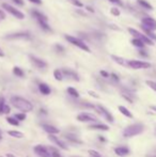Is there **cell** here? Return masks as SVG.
Returning <instances> with one entry per match:
<instances>
[{
  "mask_svg": "<svg viewBox=\"0 0 156 157\" xmlns=\"http://www.w3.org/2000/svg\"><path fill=\"white\" fill-rule=\"evenodd\" d=\"M88 153H89L90 157H102L97 151H94V150H88Z\"/></svg>",
  "mask_w": 156,
  "mask_h": 157,
  "instance_id": "cell-35",
  "label": "cell"
},
{
  "mask_svg": "<svg viewBox=\"0 0 156 157\" xmlns=\"http://www.w3.org/2000/svg\"><path fill=\"white\" fill-rule=\"evenodd\" d=\"M141 28H142V30L144 31V33H146V35H148L150 39H152V40H156V34H154L153 33L152 30H150L149 28H146V27H144L143 25H141Z\"/></svg>",
  "mask_w": 156,
  "mask_h": 157,
  "instance_id": "cell-27",
  "label": "cell"
},
{
  "mask_svg": "<svg viewBox=\"0 0 156 157\" xmlns=\"http://www.w3.org/2000/svg\"><path fill=\"white\" fill-rule=\"evenodd\" d=\"M90 129H97V130H109V126L102 124V123H95L89 126Z\"/></svg>",
  "mask_w": 156,
  "mask_h": 157,
  "instance_id": "cell-20",
  "label": "cell"
},
{
  "mask_svg": "<svg viewBox=\"0 0 156 157\" xmlns=\"http://www.w3.org/2000/svg\"><path fill=\"white\" fill-rule=\"evenodd\" d=\"M2 8H3L8 13H10L11 15H13L14 17H16L17 19H24V18H25V14H24V13H21L19 10H17L16 8L12 6L11 4L3 3V4H2Z\"/></svg>",
  "mask_w": 156,
  "mask_h": 157,
  "instance_id": "cell-6",
  "label": "cell"
},
{
  "mask_svg": "<svg viewBox=\"0 0 156 157\" xmlns=\"http://www.w3.org/2000/svg\"><path fill=\"white\" fill-rule=\"evenodd\" d=\"M33 150H34V153H36V155H39L40 157H51L50 152L48 151L47 147H44V145H42V144L36 145Z\"/></svg>",
  "mask_w": 156,
  "mask_h": 157,
  "instance_id": "cell-11",
  "label": "cell"
},
{
  "mask_svg": "<svg viewBox=\"0 0 156 157\" xmlns=\"http://www.w3.org/2000/svg\"><path fill=\"white\" fill-rule=\"evenodd\" d=\"M14 3H16L17 6H24V1L23 0H12Z\"/></svg>",
  "mask_w": 156,
  "mask_h": 157,
  "instance_id": "cell-48",
  "label": "cell"
},
{
  "mask_svg": "<svg viewBox=\"0 0 156 157\" xmlns=\"http://www.w3.org/2000/svg\"><path fill=\"white\" fill-rule=\"evenodd\" d=\"M76 119L79 122H95V121H97L96 117L92 113H89V112H81L76 117Z\"/></svg>",
  "mask_w": 156,
  "mask_h": 157,
  "instance_id": "cell-9",
  "label": "cell"
},
{
  "mask_svg": "<svg viewBox=\"0 0 156 157\" xmlns=\"http://www.w3.org/2000/svg\"><path fill=\"white\" fill-rule=\"evenodd\" d=\"M0 157H2V156H0Z\"/></svg>",
  "mask_w": 156,
  "mask_h": 157,
  "instance_id": "cell-57",
  "label": "cell"
},
{
  "mask_svg": "<svg viewBox=\"0 0 156 157\" xmlns=\"http://www.w3.org/2000/svg\"><path fill=\"white\" fill-rule=\"evenodd\" d=\"M2 57H4V52H3V50L0 48V58H2Z\"/></svg>",
  "mask_w": 156,
  "mask_h": 157,
  "instance_id": "cell-52",
  "label": "cell"
},
{
  "mask_svg": "<svg viewBox=\"0 0 156 157\" xmlns=\"http://www.w3.org/2000/svg\"><path fill=\"white\" fill-rule=\"evenodd\" d=\"M131 44L138 48H143L144 47V42L141 41L140 39H137V37H134V39L131 40Z\"/></svg>",
  "mask_w": 156,
  "mask_h": 157,
  "instance_id": "cell-24",
  "label": "cell"
},
{
  "mask_svg": "<svg viewBox=\"0 0 156 157\" xmlns=\"http://www.w3.org/2000/svg\"><path fill=\"white\" fill-rule=\"evenodd\" d=\"M2 139V135H1V132H0V140Z\"/></svg>",
  "mask_w": 156,
  "mask_h": 157,
  "instance_id": "cell-56",
  "label": "cell"
},
{
  "mask_svg": "<svg viewBox=\"0 0 156 157\" xmlns=\"http://www.w3.org/2000/svg\"><path fill=\"white\" fill-rule=\"evenodd\" d=\"M128 32L131 33V34L133 35L134 37H137V39H140L141 41H143L144 44H148V45H150V46L154 45V43H153L152 39H150V37H149L146 34H143V33L137 31V30L133 29V28H128Z\"/></svg>",
  "mask_w": 156,
  "mask_h": 157,
  "instance_id": "cell-5",
  "label": "cell"
},
{
  "mask_svg": "<svg viewBox=\"0 0 156 157\" xmlns=\"http://www.w3.org/2000/svg\"><path fill=\"white\" fill-rule=\"evenodd\" d=\"M141 24L144 27L152 30V31H155L156 30V21L154 18H152V17H143L141 19Z\"/></svg>",
  "mask_w": 156,
  "mask_h": 157,
  "instance_id": "cell-13",
  "label": "cell"
},
{
  "mask_svg": "<svg viewBox=\"0 0 156 157\" xmlns=\"http://www.w3.org/2000/svg\"><path fill=\"white\" fill-rule=\"evenodd\" d=\"M137 1H138V4H140L142 8L146 9V10H153V6H151L148 1H146V0H137Z\"/></svg>",
  "mask_w": 156,
  "mask_h": 157,
  "instance_id": "cell-31",
  "label": "cell"
},
{
  "mask_svg": "<svg viewBox=\"0 0 156 157\" xmlns=\"http://www.w3.org/2000/svg\"><path fill=\"white\" fill-rule=\"evenodd\" d=\"M151 109H152V110H154V111L156 112V106H151Z\"/></svg>",
  "mask_w": 156,
  "mask_h": 157,
  "instance_id": "cell-55",
  "label": "cell"
},
{
  "mask_svg": "<svg viewBox=\"0 0 156 157\" xmlns=\"http://www.w3.org/2000/svg\"><path fill=\"white\" fill-rule=\"evenodd\" d=\"M39 90L43 95H48V94H50V92H51L49 86H48L47 83H44V82H41L39 85Z\"/></svg>",
  "mask_w": 156,
  "mask_h": 157,
  "instance_id": "cell-18",
  "label": "cell"
},
{
  "mask_svg": "<svg viewBox=\"0 0 156 157\" xmlns=\"http://www.w3.org/2000/svg\"><path fill=\"white\" fill-rule=\"evenodd\" d=\"M10 111H11V108L9 107L8 105H4V107H3V113H10Z\"/></svg>",
  "mask_w": 156,
  "mask_h": 157,
  "instance_id": "cell-46",
  "label": "cell"
},
{
  "mask_svg": "<svg viewBox=\"0 0 156 157\" xmlns=\"http://www.w3.org/2000/svg\"><path fill=\"white\" fill-rule=\"evenodd\" d=\"M64 137L67 139V140L71 141V142H73V143H78V144H81V143H82V141H81L75 134H67V135H65Z\"/></svg>",
  "mask_w": 156,
  "mask_h": 157,
  "instance_id": "cell-21",
  "label": "cell"
},
{
  "mask_svg": "<svg viewBox=\"0 0 156 157\" xmlns=\"http://www.w3.org/2000/svg\"><path fill=\"white\" fill-rule=\"evenodd\" d=\"M146 83L149 86V87L151 88V89H153L154 91L156 92V82L155 81H152V80H146Z\"/></svg>",
  "mask_w": 156,
  "mask_h": 157,
  "instance_id": "cell-38",
  "label": "cell"
},
{
  "mask_svg": "<svg viewBox=\"0 0 156 157\" xmlns=\"http://www.w3.org/2000/svg\"><path fill=\"white\" fill-rule=\"evenodd\" d=\"M115 153L117 154L118 156L124 157L129 154V149L126 147H118L115 149Z\"/></svg>",
  "mask_w": 156,
  "mask_h": 157,
  "instance_id": "cell-17",
  "label": "cell"
},
{
  "mask_svg": "<svg viewBox=\"0 0 156 157\" xmlns=\"http://www.w3.org/2000/svg\"><path fill=\"white\" fill-rule=\"evenodd\" d=\"M139 55L140 56H142V57H148L149 56V54L146 52V50H143L142 48H140V50H139Z\"/></svg>",
  "mask_w": 156,
  "mask_h": 157,
  "instance_id": "cell-45",
  "label": "cell"
},
{
  "mask_svg": "<svg viewBox=\"0 0 156 157\" xmlns=\"http://www.w3.org/2000/svg\"><path fill=\"white\" fill-rule=\"evenodd\" d=\"M50 155H51V157H61L59 151L55 147H50Z\"/></svg>",
  "mask_w": 156,
  "mask_h": 157,
  "instance_id": "cell-34",
  "label": "cell"
},
{
  "mask_svg": "<svg viewBox=\"0 0 156 157\" xmlns=\"http://www.w3.org/2000/svg\"><path fill=\"white\" fill-rule=\"evenodd\" d=\"M39 23V25L41 26V28L43 30H45V31H47V32H51L52 30H51V28L49 27V25H48V21H38Z\"/></svg>",
  "mask_w": 156,
  "mask_h": 157,
  "instance_id": "cell-32",
  "label": "cell"
},
{
  "mask_svg": "<svg viewBox=\"0 0 156 157\" xmlns=\"http://www.w3.org/2000/svg\"><path fill=\"white\" fill-rule=\"evenodd\" d=\"M122 96L124 97L127 101H129L131 104H133L134 101H135V95L131 93V92L126 91V90H125V91H122Z\"/></svg>",
  "mask_w": 156,
  "mask_h": 157,
  "instance_id": "cell-22",
  "label": "cell"
},
{
  "mask_svg": "<svg viewBox=\"0 0 156 157\" xmlns=\"http://www.w3.org/2000/svg\"><path fill=\"white\" fill-rule=\"evenodd\" d=\"M6 157H16V156L13 155V154H11V153H9V154H6Z\"/></svg>",
  "mask_w": 156,
  "mask_h": 157,
  "instance_id": "cell-54",
  "label": "cell"
},
{
  "mask_svg": "<svg viewBox=\"0 0 156 157\" xmlns=\"http://www.w3.org/2000/svg\"><path fill=\"white\" fill-rule=\"evenodd\" d=\"M31 12V15L34 17V18L36 19L38 21H48V18L46 15H44L42 12H40V11L36 10V9H33V10L30 11Z\"/></svg>",
  "mask_w": 156,
  "mask_h": 157,
  "instance_id": "cell-15",
  "label": "cell"
},
{
  "mask_svg": "<svg viewBox=\"0 0 156 157\" xmlns=\"http://www.w3.org/2000/svg\"><path fill=\"white\" fill-rule=\"evenodd\" d=\"M28 1L32 2V3H34V4H38V6L42 4V0H28Z\"/></svg>",
  "mask_w": 156,
  "mask_h": 157,
  "instance_id": "cell-50",
  "label": "cell"
},
{
  "mask_svg": "<svg viewBox=\"0 0 156 157\" xmlns=\"http://www.w3.org/2000/svg\"><path fill=\"white\" fill-rule=\"evenodd\" d=\"M100 74H101V76L102 77H104V78H108V77H110V74L109 73H107L106 71H101L100 72Z\"/></svg>",
  "mask_w": 156,
  "mask_h": 157,
  "instance_id": "cell-43",
  "label": "cell"
},
{
  "mask_svg": "<svg viewBox=\"0 0 156 157\" xmlns=\"http://www.w3.org/2000/svg\"><path fill=\"white\" fill-rule=\"evenodd\" d=\"M13 74H14L15 76H17V77H24V76H25V73H24V71L21 70V67H18V66H14V67H13Z\"/></svg>",
  "mask_w": 156,
  "mask_h": 157,
  "instance_id": "cell-29",
  "label": "cell"
},
{
  "mask_svg": "<svg viewBox=\"0 0 156 157\" xmlns=\"http://www.w3.org/2000/svg\"><path fill=\"white\" fill-rule=\"evenodd\" d=\"M48 139H49L50 141H52V142L55 143L56 145H58L60 149H62V150H67V145L65 144V142H63V141H61L59 138H57L55 135H52V134H49L48 135Z\"/></svg>",
  "mask_w": 156,
  "mask_h": 157,
  "instance_id": "cell-14",
  "label": "cell"
},
{
  "mask_svg": "<svg viewBox=\"0 0 156 157\" xmlns=\"http://www.w3.org/2000/svg\"><path fill=\"white\" fill-rule=\"evenodd\" d=\"M86 9H87V10L89 11L90 13H94V9H92L91 6H87V8H86Z\"/></svg>",
  "mask_w": 156,
  "mask_h": 157,
  "instance_id": "cell-51",
  "label": "cell"
},
{
  "mask_svg": "<svg viewBox=\"0 0 156 157\" xmlns=\"http://www.w3.org/2000/svg\"><path fill=\"white\" fill-rule=\"evenodd\" d=\"M143 130H144V125L141 124V123L131 124L124 128V130H123V137H125V138H131V137H135L142 134Z\"/></svg>",
  "mask_w": 156,
  "mask_h": 157,
  "instance_id": "cell-2",
  "label": "cell"
},
{
  "mask_svg": "<svg viewBox=\"0 0 156 157\" xmlns=\"http://www.w3.org/2000/svg\"><path fill=\"white\" fill-rule=\"evenodd\" d=\"M110 78L112 79L113 81H116V82H119V80H120V78H119L118 75H116L115 73H112V74H110Z\"/></svg>",
  "mask_w": 156,
  "mask_h": 157,
  "instance_id": "cell-44",
  "label": "cell"
},
{
  "mask_svg": "<svg viewBox=\"0 0 156 157\" xmlns=\"http://www.w3.org/2000/svg\"><path fill=\"white\" fill-rule=\"evenodd\" d=\"M111 59H112V60L115 61L116 63L120 64V65H122V66H128V64H127V62H128V61L125 60V59L122 58V57H118V56H115V55H112V56H111Z\"/></svg>",
  "mask_w": 156,
  "mask_h": 157,
  "instance_id": "cell-19",
  "label": "cell"
},
{
  "mask_svg": "<svg viewBox=\"0 0 156 157\" xmlns=\"http://www.w3.org/2000/svg\"><path fill=\"white\" fill-rule=\"evenodd\" d=\"M31 37L32 35L29 31H19L6 34V36H3V39L8 41H15V40H30Z\"/></svg>",
  "mask_w": 156,
  "mask_h": 157,
  "instance_id": "cell-4",
  "label": "cell"
},
{
  "mask_svg": "<svg viewBox=\"0 0 156 157\" xmlns=\"http://www.w3.org/2000/svg\"><path fill=\"white\" fill-rule=\"evenodd\" d=\"M129 67L134 68V70H146V68H150L151 64L146 61H139V60H129L128 62Z\"/></svg>",
  "mask_w": 156,
  "mask_h": 157,
  "instance_id": "cell-7",
  "label": "cell"
},
{
  "mask_svg": "<svg viewBox=\"0 0 156 157\" xmlns=\"http://www.w3.org/2000/svg\"><path fill=\"white\" fill-rule=\"evenodd\" d=\"M64 39L67 40V42H70L72 45H74V46H76V47L80 48L81 50H85V52H91V50H90V48H89V46H88L87 44H86L85 42L82 41V40L78 39V37L73 36V35H70V34H65L64 35Z\"/></svg>",
  "mask_w": 156,
  "mask_h": 157,
  "instance_id": "cell-3",
  "label": "cell"
},
{
  "mask_svg": "<svg viewBox=\"0 0 156 157\" xmlns=\"http://www.w3.org/2000/svg\"><path fill=\"white\" fill-rule=\"evenodd\" d=\"M55 49H56V52H64V47L59 45V44H56V45H55Z\"/></svg>",
  "mask_w": 156,
  "mask_h": 157,
  "instance_id": "cell-39",
  "label": "cell"
},
{
  "mask_svg": "<svg viewBox=\"0 0 156 157\" xmlns=\"http://www.w3.org/2000/svg\"><path fill=\"white\" fill-rule=\"evenodd\" d=\"M29 59H30V61H31V63L33 64L36 68H39V70H45V68L47 67V63L44 60H42V59L38 58V57L29 55Z\"/></svg>",
  "mask_w": 156,
  "mask_h": 157,
  "instance_id": "cell-10",
  "label": "cell"
},
{
  "mask_svg": "<svg viewBox=\"0 0 156 157\" xmlns=\"http://www.w3.org/2000/svg\"><path fill=\"white\" fill-rule=\"evenodd\" d=\"M72 3H73L75 6H78V8H82V6H83L82 2H80L79 0H73V1H72Z\"/></svg>",
  "mask_w": 156,
  "mask_h": 157,
  "instance_id": "cell-41",
  "label": "cell"
},
{
  "mask_svg": "<svg viewBox=\"0 0 156 157\" xmlns=\"http://www.w3.org/2000/svg\"><path fill=\"white\" fill-rule=\"evenodd\" d=\"M14 117L18 121H24L26 119V112H21V113H16Z\"/></svg>",
  "mask_w": 156,
  "mask_h": 157,
  "instance_id": "cell-37",
  "label": "cell"
},
{
  "mask_svg": "<svg viewBox=\"0 0 156 157\" xmlns=\"http://www.w3.org/2000/svg\"><path fill=\"white\" fill-rule=\"evenodd\" d=\"M92 36H93L94 39L100 40V41L106 39V35H105V33H103L101 31H92Z\"/></svg>",
  "mask_w": 156,
  "mask_h": 157,
  "instance_id": "cell-28",
  "label": "cell"
},
{
  "mask_svg": "<svg viewBox=\"0 0 156 157\" xmlns=\"http://www.w3.org/2000/svg\"><path fill=\"white\" fill-rule=\"evenodd\" d=\"M88 93H89V95H91V96H93V97H95V98H98V94L97 93H95L94 91H88Z\"/></svg>",
  "mask_w": 156,
  "mask_h": 157,
  "instance_id": "cell-49",
  "label": "cell"
},
{
  "mask_svg": "<svg viewBox=\"0 0 156 157\" xmlns=\"http://www.w3.org/2000/svg\"><path fill=\"white\" fill-rule=\"evenodd\" d=\"M11 104L16 109L21 110V112H30L33 109V105L28 99L21 96H12L11 97Z\"/></svg>",
  "mask_w": 156,
  "mask_h": 157,
  "instance_id": "cell-1",
  "label": "cell"
},
{
  "mask_svg": "<svg viewBox=\"0 0 156 157\" xmlns=\"http://www.w3.org/2000/svg\"><path fill=\"white\" fill-rule=\"evenodd\" d=\"M110 13L112 15H115V16H119V15H120V10L117 8H112V9H110Z\"/></svg>",
  "mask_w": 156,
  "mask_h": 157,
  "instance_id": "cell-40",
  "label": "cell"
},
{
  "mask_svg": "<svg viewBox=\"0 0 156 157\" xmlns=\"http://www.w3.org/2000/svg\"><path fill=\"white\" fill-rule=\"evenodd\" d=\"M62 73H63V76L67 77L69 79H72V80H75V81H79L80 78H79V75L75 71L71 70V68H62Z\"/></svg>",
  "mask_w": 156,
  "mask_h": 157,
  "instance_id": "cell-12",
  "label": "cell"
},
{
  "mask_svg": "<svg viewBox=\"0 0 156 157\" xmlns=\"http://www.w3.org/2000/svg\"><path fill=\"white\" fill-rule=\"evenodd\" d=\"M67 93L71 95L72 97H75V98H78V97H79V93H78V91L75 89V88L69 87V88L67 89Z\"/></svg>",
  "mask_w": 156,
  "mask_h": 157,
  "instance_id": "cell-30",
  "label": "cell"
},
{
  "mask_svg": "<svg viewBox=\"0 0 156 157\" xmlns=\"http://www.w3.org/2000/svg\"><path fill=\"white\" fill-rule=\"evenodd\" d=\"M6 105V99L3 96H0V114L3 113V107Z\"/></svg>",
  "mask_w": 156,
  "mask_h": 157,
  "instance_id": "cell-36",
  "label": "cell"
},
{
  "mask_svg": "<svg viewBox=\"0 0 156 157\" xmlns=\"http://www.w3.org/2000/svg\"><path fill=\"white\" fill-rule=\"evenodd\" d=\"M4 19H6V13L2 10H0V21H4Z\"/></svg>",
  "mask_w": 156,
  "mask_h": 157,
  "instance_id": "cell-47",
  "label": "cell"
},
{
  "mask_svg": "<svg viewBox=\"0 0 156 157\" xmlns=\"http://www.w3.org/2000/svg\"><path fill=\"white\" fill-rule=\"evenodd\" d=\"M119 111L121 112V113L123 114V116H125L126 118H128V119H131L133 118V113H131V111H129L128 109H127L126 107H124V106H119Z\"/></svg>",
  "mask_w": 156,
  "mask_h": 157,
  "instance_id": "cell-23",
  "label": "cell"
},
{
  "mask_svg": "<svg viewBox=\"0 0 156 157\" xmlns=\"http://www.w3.org/2000/svg\"><path fill=\"white\" fill-rule=\"evenodd\" d=\"M109 2H111V3H113V4H117V6H123V2H122V0H108Z\"/></svg>",
  "mask_w": 156,
  "mask_h": 157,
  "instance_id": "cell-42",
  "label": "cell"
},
{
  "mask_svg": "<svg viewBox=\"0 0 156 157\" xmlns=\"http://www.w3.org/2000/svg\"><path fill=\"white\" fill-rule=\"evenodd\" d=\"M6 121H8L9 123H10L11 125H13V126H18L19 125V121L17 120L16 118H12V117H9V118H6Z\"/></svg>",
  "mask_w": 156,
  "mask_h": 157,
  "instance_id": "cell-33",
  "label": "cell"
},
{
  "mask_svg": "<svg viewBox=\"0 0 156 157\" xmlns=\"http://www.w3.org/2000/svg\"><path fill=\"white\" fill-rule=\"evenodd\" d=\"M95 111L97 112V113H100L102 117H104V118L106 119L108 122H110V123L113 122L112 114H111L110 112L108 111V109H107V108H105L103 105H96L95 106Z\"/></svg>",
  "mask_w": 156,
  "mask_h": 157,
  "instance_id": "cell-8",
  "label": "cell"
},
{
  "mask_svg": "<svg viewBox=\"0 0 156 157\" xmlns=\"http://www.w3.org/2000/svg\"><path fill=\"white\" fill-rule=\"evenodd\" d=\"M8 135L11 137H14V138H23L24 137V134L21 132H18V130H9L8 132Z\"/></svg>",
  "mask_w": 156,
  "mask_h": 157,
  "instance_id": "cell-26",
  "label": "cell"
},
{
  "mask_svg": "<svg viewBox=\"0 0 156 157\" xmlns=\"http://www.w3.org/2000/svg\"><path fill=\"white\" fill-rule=\"evenodd\" d=\"M42 127H43V129L45 130V132H47V134L56 135V134H59V132H60L59 128H57L56 126H54V125H50V124H43V125H42Z\"/></svg>",
  "mask_w": 156,
  "mask_h": 157,
  "instance_id": "cell-16",
  "label": "cell"
},
{
  "mask_svg": "<svg viewBox=\"0 0 156 157\" xmlns=\"http://www.w3.org/2000/svg\"><path fill=\"white\" fill-rule=\"evenodd\" d=\"M98 139H100L101 141H106V139H105L104 137H102V136H100V137H98Z\"/></svg>",
  "mask_w": 156,
  "mask_h": 157,
  "instance_id": "cell-53",
  "label": "cell"
},
{
  "mask_svg": "<svg viewBox=\"0 0 156 157\" xmlns=\"http://www.w3.org/2000/svg\"><path fill=\"white\" fill-rule=\"evenodd\" d=\"M54 77H55V79L56 80H58V81H61V80H63V73H62V71L61 70H59V68H56V70L54 71Z\"/></svg>",
  "mask_w": 156,
  "mask_h": 157,
  "instance_id": "cell-25",
  "label": "cell"
}]
</instances>
